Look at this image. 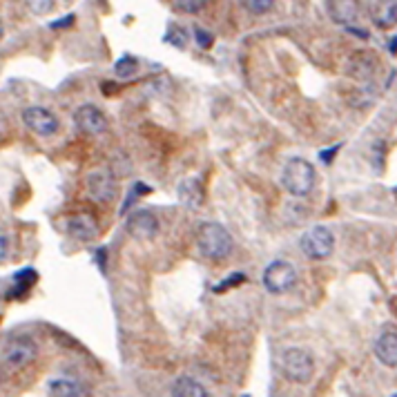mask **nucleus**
Instances as JSON below:
<instances>
[{"label": "nucleus", "mask_w": 397, "mask_h": 397, "mask_svg": "<svg viewBox=\"0 0 397 397\" xmlns=\"http://www.w3.org/2000/svg\"><path fill=\"white\" fill-rule=\"evenodd\" d=\"M23 123L38 136H54L60 128L56 114L47 108H38V105L23 112Z\"/></svg>", "instance_id": "1a4fd4ad"}, {"label": "nucleus", "mask_w": 397, "mask_h": 397, "mask_svg": "<svg viewBox=\"0 0 397 397\" xmlns=\"http://www.w3.org/2000/svg\"><path fill=\"white\" fill-rule=\"evenodd\" d=\"M9 255V235L5 228H0V264L5 262Z\"/></svg>", "instance_id": "393cba45"}, {"label": "nucleus", "mask_w": 397, "mask_h": 397, "mask_svg": "<svg viewBox=\"0 0 397 397\" xmlns=\"http://www.w3.org/2000/svg\"><path fill=\"white\" fill-rule=\"evenodd\" d=\"M239 3L248 13H252V16H264V13L272 9L274 0H239Z\"/></svg>", "instance_id": "aec40b11"}, {"label": "nucleus", "mask_w": 397, "mask_h": 397, "mask_svg": "<svg viewBox=\"0 0 397 397\" xmlns=\"http://www.w3.org/2000/svg\"><path fill=\"white\" fill-rule=\"evenodd\" d=\"M281 371L293 384H308L315 375V362L303 348H288L281 355Z\"/></svg>", "instance_id": "20e7f679"}, {"label": "nucleus", "mask_w": 397, "mask_h": 397, "mask_svg": "<svg viewBox=\"0 0 397 397\" xmlns=\"http://www.w3.org/2000/svg\"><path fill=\"white\" fill-rule=\"evenodd\" d=\"M179 198H181V203H186L188 208H201L203 206V188H201V183H198L196 179H186L179 186Z\"/></svg>", "instance_id": "dca6fc26"}, {"label": "nucleus", "mask_w": 397, "mask_h": 397, "mask_svg": "<svg viewBox=\"0 0 397 397\" xmlns=\"http://www.w3.org/2000/svg\"><path fill=\"white\" fill-rule=\"evenodd\" d=\"M87 194L96 203H112L118 196V181L110 170H94L87 177Z\"/></svg>", "instance_id": "0eeeda50"}, {"label": "nucleus", "mask_w": 397, "mask_h": 397, "mask_svg": "<svg viewBox=\"0 0 397 397\" xmlns=\"http://www.w3.org/2000/svg\"><path fill=\"white\" fill-rule=\"evenodd\" d=\"M96 259H99V266H101V270H105V250H103V248L96 252Z\"/></svg>", "instance_id": "cd10ccee"}, {"label": "nucleus", "mask_w": 397, "mask_h": 397, "mask_svg": "<svg viewBox=\"0 0 397 397\" xmlns=\"http://www.w3.org/2000/svg\"><path fill=\"white\" fill-rule=\"evenodd\" d=\"M170 395H174V397H208V391H206V386L201 384V381L183 375V377L174 379Z\"/></svg>", "instance_id": "2eb2a0df"}, {"label": "nucleus", "mask_w": 397, "mask_h": 397, "mask_svg": "<svg viewBox=\"0 0 397 397\" xmlns=\"http://www.w3.org/2000/svg\"><path fill=\"white\" fill-rule=\"evenodd\" d=\"M38 279V274L32 270V268H25L21 272H16V277H13V281H16V286H13V290H9V297H23L29 288H32Z\"/></svg>", "instance_id": "a211bd4d"}, {"label": "nucleus", "mask_w": 397, "mask_h": 397, "mask_svg": "<svg viewBox=\"0 0 397 397\" xmlns=\"http://www.w3.org/2000/svg\"><path fill=\"white\" fill-rule=\"evenodd\" d=\"M125 230H128V235H132L134 239L150 241V239H155V237L159 235L161 225H159V219H157L155 215H152V212L139 210V212H132V215L128 217Z\"/></svg>", "instance_id": "9d476101"}, {"label": "nucleus", "mask_w": 397, "mask_h": 397, "mask_svg": "<svg viewBox=\"0 0 397 397\" xmlns=\"http://www.w3.org/2000/svg\"><path fill=\"white\" fill-rule=\"evenodd\" d=\"M25 3L36 16H45V13H50L54 9V0H25Z\"/></svg>", "instance_id": "4be33fe9"}, {"label": "nucleus", "mask_w": 397, "mask_h": 397, "mask_svg": "<svg viewBox=\"0 0 397 397\" xmlns=\"http://www.w3.org/2000/svg\"><path fill=\"white\" fill-rule=\"evenodd\" d=\"M63 3H72V0H63Z\"/></svg>", "instance_id": "7c9ffc66"}, {"label": "nucleus", "mask_w": 397, "mask_h": 397, "mask_svg": "<svg viewBox=\"0 0 397 397\" xmlns=\"http://www.w3.org/2000/svg\"><path fill=\"white\" fill-rule=\"evenodd\" d=\"M340 147H342V145H335V147H330V150H324V152H319V159H322L324 163H332V157L337 155V152H340Z\"/></svg>", "instance_id": "a878e982"}, {"label": "nucleus", "mask_w": 397, "mask_h": 397, "mask_svg": "<svg viewBox=\"0 0 397 397\" xmlns=\"http://www.w3.org/2000/svg\"><path fill=\"white\" fill-rule=\"evenodd\" d=\"M369 13L375 27L393 29L397 25V0H371Z\"/></svg>", "instance_id": "ddd939ff"}, {"label": "nucleus", "mask_w": 397, "mask_h": 397, "mask_svg": "<svg viewBox=\"0 0 397 397\" xmlns=\"http://www.w3.org/2000/svg\"><path fill=\"white\" fill-rule=\"evenodd\" d=\"M69 25H74V13H67V18L52 23V29H63V27H69Z\"/></svg>", "instance_id": "bb28decb"}, {"label": "nucleus", "mask_w": 397, "mask_h": 397, "mask_svg": "<svg viewBox=\"0 0 397 397\" xmlns=\"http://www.w3.org/2000/svg\"><path fill=\"white\" fill-rule=\"evenodd\" d=\"M3 36H5V27H3V21H0V40H3Z\"/></svg>", "instance_id": "c756f323"}, {"label": "nucleus", "mask_w": 397, "mask_h": 397, "mask_svg": "<svg viewBox=\"0 0 397 397\" xmlns=\"http://www.w3.org/2000/svg\"><path fill=\"white\" fill-rule=\"evenodd\" d=\"M36 355H38V348L29 337H13L5 344V350H3L5 364L13 371L29 366L36 359Z\"/></svg>", "instance_id": "423d86ee"}, {"label": "nucleus", "mask_w": 397, "mask_h": 397, "mask_svg": "<svg viewBox=\"0 0 397 397\" xmlns=\"http://www.w3.org/2000/svg\"><path fill=\"white\" fill-rule=\"evenodd\" d=\"M315 179H317V172L311 161L301 159V157H293L288 159L284 170H281V183L288 194L293 196H308L315 188Z\"/></svg>", "instance_id": "f03ea898"}, {"label": "nucleus", "mask_w": 397, "mask_h": 397, "mask_svg": "<svg viewBox=\"0 0 397 397\" xmlns=\"http://www.w3.org/2000/svg\"><path fill=\"white\" fill-rule=\"evenodd\" d=\"M177 7L181 11H186V13H198V11H203L206 5H208V0H174Z\"/></svg>", "instance_id": "412c9836"}, {"label": "nucleus", "mask_w": 397, "mask_h": 397, "mask_svg": "<svg viewBox=\"0 0 397 397\" xmlns=\"http://www.w3.org/2000/svg\"><path fill=\"white\" fill-rule=\"evenodd\" d=\"M47 393L56 397H81L87 395L85 386L74 379H52L47 384Z\"/></svg>", "instance_id": "f3484780"}, {"label": "nucleus", "mask_w": 397, "mask_h": 397, "mask_svg": "<svg viewBox=\"0 0 397 397\" xmlns=\"http://www.w3.org/2000/svg\"><path fill=\"white\" fill-rule=\"evenodd\" d=\"M136 69H139V60H136L134 56H123L114 65V72H116L118 79H130V76L136 74Z\"/></svg>", "instance_id": "6ab92c4d"}, {"label": "nucleus", "mask_w": 397, "mask_h": 397, "mask_svg": "<svg viewBox=\"0 0 397 397\" xmlns=\"http://www.w3.org/2000/svg\"><path fill=\"white\" fill-rule=\"evenodd\" d=\"M299 248L303 257H308L311 262H324V259H328L335 250V235L326 225H315L301 235Z\"/></svg>", "instance_id": "7ed1b4c3"}, {"label": "nucleus", "mask_w": 397, "mask_h": 397, "mask_svg": "<svg viewBox=\"0 0 397 397\" xmlns=\"http://www.w3.org/2000/svg\"><path fill=\"white\" fill-rule=\"evenodd\" d=\"M196 248L206 259H210V262H223V259L230 257V252L235 248V241L221 223L206 221L198 225Z\"/></svg>", "instance_id": "f257e3e1"}, {"label": "nucleus", "mask_w": 397, "mask_h": 397, "mask_svg": "<svg viewBox=\"0 0 397 397\" xmlns=\"http://www.w3.org/2000/svg\"><path fill=\"white\" fill-rule=\"evenodd\" d=\"M391 54H397V38L391 40Z\"/></svg>", "instance_id": "c85d7f7f"}, {"label": "nucleus", "mask_w": 397, "mask_h": 397, "mask_svg": "<svg viewBox=\"0 0 397 397\" xmlns=\"http://www.w3.org/2000/svg\"><path fill=\"white\" fill-rule=\"evenodd\" d=\"M74 125L85 136H99L108 130V116H105L96 105L85 103L74 112Z\"/></svg>", "instance_id": "6e6552de"}, {"label": "nucleus", "mask_w": 397, "mask_h": 397, "mask_svg": "<svg viewBox=\"0 0 397 397\" xmlns=\"http://www.w3.org/2000/svg\"><path fill=\"white\" fill-rule=\"evenodd\" d=\"M264 288L270 295H284L288 290H293L297 284V268L286 262V259H274L264 270Z\"/></svg>", "instance_id": "39448f33"}, {"label": "nucleus", "mask_w": 397, "mask_h": 397, "mask_svg": "<svg viewBox=\"0 0 397 397\" xmlns=\"http://www.w3.org/2000/svg\"><path fill=\"white\" fill-rule=\"evenodd\" d=\"M194 38H196V45L201 50H210L212 43H215V36H212L208 29H203V27H194Z\"/></svg>", "instance_id": "5701e85b"}, {"label": "nucleus", "mask_w": 397, "mask_h": 397, "mask_svg": "<svg viewBox=\"0 0 397 397\" xmlns=\"http://www.w3.org/2000/svg\"><path fill=\"white\" fill-rule=\"evenodd\" d=\"M375 357L388 366V369H397V332L395 330H384L379 332L375 340Z\"/></svg>", "instance_id": "4468645a"}, {"label": "nucleus", "mask_w": 397, "mask_h": 397, "mask_svg": "<svg viewBox=\"0 0 397 397\" xmlns=\"http://www.w3.org/2000/svg\"><path fill=\"white\" fill-rule=\"evenodd\" d=\"M326 11L332 23L350 27L359 21V0H326Z\"/></svg>", "instance_id": "9b49d317"}, {"label": "nucleus", "mask_w": 397, "mask_h": 397, "mask_svg": "<svg viewBox=\"0 0 397 397\" xmlns=\"http://www.w3.org/2000/svg\"><path fill=\"white\" fill-rule=\"evenodd\" d=\"M67 233L76 241H91L99 237V221L89 215V212H79L67 219Z\"/></svg>", "instance_id": "f8f14e48"}, {"label": "nucleus", "mask_w": 397, "mask_h": 397, "mask_svg": "<svg viewBox=\"0 0 397 397\" xmlns=\"http://www.w3.org/2000/svg\"><path fill=\"white\" fill-rule=\"evenodd\" d=\"M243 281H246V274H241V272H237V274H233V277H228L225 281H221V286H217L215 288V293H223L225 288H233V286H241Z\"/></svg>", "instance_id": "b1692460"}]
</instances>
